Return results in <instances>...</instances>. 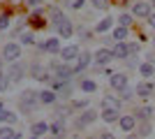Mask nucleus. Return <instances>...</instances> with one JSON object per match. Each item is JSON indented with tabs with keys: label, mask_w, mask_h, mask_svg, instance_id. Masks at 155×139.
<instances>
[{
	"label": "nucleus",
	"mask_w": 155,
	"mask_h": 139,
	"mask_svg": "<svg viewBox=\"0 0 155 139\" xmlns=\"http://www.w3.org/2000/svg\"><path fill=\"white\" fill-rule=\"evenodd\" d=\"M37 102H39V93H35V91H23L21 93V100H19V107H21V111H32L35 107H37Z\"/></svg>",
	"instance_id": "nucleus-1"
},
{
	"label": "nucleus",
	"mask_w": 155,
	"mask_h": 139,
	"mask_svg": "<svg viewBox=\"0 0 155 139\" xmlns=\"http://www.w3.org/2000/svg\"><path fill=\"white\" fill-rule=\"evenodd\" d=\"M7 77L12 79V84H19V81L26 77V65H21L19 60H14L12 65L7 67Z\"/></svg>",
	"instance_id": "nucleus-2"
},
{
	"label": "nucleus",
	"mask_w": 155,
	"mask_h": 139,
	"mask_svg": "<svg viewBox=\"0 0 155 139\" xmlns=\"http://www.w3.org/2000/svg\"><path fill=\"white\" fill-rule=\"evenodd\" d=\"M2 58L9 60V63L19 60V58H21V46L16 44V42H7V44L2 46Z\"/></svg>",
	"instance_id": "nucleus-3"
},
{
	"label": "nucleus",
	"mask_w": 155,
	"mask_h": 139,
	"mask_svg": "<svg viewBox=\"0 0 155 139\" xmlns=\"http://www.w3.org/2000/svg\"><path fill=\"white\" fill-rule=\"evenodd\" d=\"M93 58H95V65H97V67H104V65H109L116 56H114V51H111V49H97Z\"/></svg>",
	"instance_id": "nucleus-4"
},
{
	"label": "nucleus",
	"mask_w": 155,
	"mask_h": 139,
	"mask_svg": "<svg viewBox=\"0 0 155 139\" xmlns=\"http://www.w3.org/2000/svg\"><path fill=\"white\" fill-rule=\"evenodd\" d=\"M30 74H32V79H37V81H51V72L44 70L39 63H35V65L30 67Z\"/></svg>",
	"instance_id": "nucleus-5"
},
{
	"label": "nucleus",
	"mask_w": 155,
	"mask_h": 139,
	"mask_svg": "<svg viewBox=\"0 0 155 139\" xmlns=\"http://www.w3.org/2000/svg\"><path fill=\"white\" fill-rule=\"evenodd\" d=\"M150 9H153L150 2H137V5H132V14L134 16H143V19L150 16Z\"/></svg>",
	"instance_id": "nucleus-6"
},
{
	"label": "nucleus",
	"mask_w": 155,
	"mask_h": 139,
	"mask_svg": "<svg viewBox=\"0 0 155 139\" xmlns=\"http://www.w3.org/2000/svg\"><path fill=\"white\" fill-rule=\"evenodd\" d=\"M109 86L116 88V91H125V88H127V77H125V74H111Z\"/></svg>",
	"instance_id": "nucleus-7"
},
{
	"label": "nucleus",
	"mask_w": 155,
	"mask_h": 139,
	"mask_svg": "<svg viewBox=\"0 0 155 139\" xmlns=\"http://www.w3.org/2000/svg\"><path fill=\"white\" fill-rule=\"evenodd\" d=\"M97 118V114L93 111V109H88V111H84L81 116L77 118V127H86V125H91V123H95Z\"/></svg>",
	"instance_id": "nucleus-8"
},
{
	"label": "nucleus",
	"mask_w": 155,
	"mask_h": 139,
	"mask_svg": "<svg viewBox=\"0 0 155 139\" xmlns=\"http://www.w3.org/2000/svg\"><path fill=\"white\" fill-rule=\"evenodd\" d=\"M39 49H42V51H46V53H58V51H60V42L56 40V37H51V40L42 42V44H39Z\"/></svg>",
	"instance_id": "nucleus-9"
},
{
	"label": "nucleus",
	"mask_w": 155,
	"mask_h": 139,
	"mask_svg": "<svg viewBox=\"0 0 155 139\" xmlns=\"http://www.w3.org/2000/svg\"><path fill=\"white\" fill-rule=\"evenodd\" d=\"M91 58H93V56H91L88 51H81V56H77L79 63H77V67H74V72H81V70H86V67L91 65Z\"/></svg>",
	"instance_id": "nucleus-10"
},
{
	"label": "nucleus",
	"mask_w": 155,
	"mask_h": 139,
	"mask_svg": "<svg viewBox=\"0 0 155 139\" xmlns=\"http://www.w3.org/2000/svg\"><path fill=\"white\" fill-rule=\"evenodd\" d=\"M118 125H120V130L130 132V130H134L137 118H134V116H120V118H118Z\"/></svg>",
	"instance_id": "nucleus-11"
},
{
	"label": "nucleus",
	"mask_w": 155,
	"mask_h": 139,
	"mask_svg": "<svg viewBox=\"0 0 155 139\" xmlns=\"http://www.w3.org/2000/svg\"><path fill=\"white\" fill-rule=\"evenodd\" d=\"M118 116H120L118 109H111V107H104V109H102V121H104V123H116Z\"/></svg>",
	"instance_id": "nucleus-12"
},
{
	"label": "nucleus",
	"mask_w": 155,
	"mask_h": 139,
	"mask_svg": "<svg viewBox=\"0 0 155 139\" xmlns=\"http://www.w3.org/2000/svg\"><path fill=\"white\" fill-rule=\"evenodd\" d=\"M60 56H63V60L67 63V60H74L79 56V46L77 44H70V46H65L63 51H60Z\"/></svg>",
	"instance_id": "nucleus-13"
},
{
	"label": "nucleus",
	"mask_w": 155,
	"mask_h": 139,
	"mask_svg": "<svg viewBox=\"0 0 155 139\" xmlns=\"http://www.w3.org/2000/svg\"><path fill=\"white\" fill-rule=\"evenodd\" d=\"M30 132H32V137H42V134L49 132V123H44V121H39V123H32Z\"/></svg>",
	"instance_id": "nucleus-14"
},
{
	"label": "nucleus",
	"mask_w": 155,
	"mask_h": 139,
	"mask_svg": "<svg viewBox=\"0 0 155 139\" xmlns=\"http://www.w3.org/2000/svg\"><path fill=\"white\" fill-rule=\"evenodd\" d=\"M116 58H130V51H127V44L125 42H116V46L111 49Z\"/></svg>",
	"instance_id": "nucleus-15"
},
{
	"label": "nucleus",
	"mask_w": 155,
	"mask_h": 139,
	"mask_svg": "<svg viewBox=\"0 0 155 139\" xmlns=\"http://www.w3.org/2000/svg\"><path fill=\"white\" fill-rule=\"evenodd\" d=\"M49 14H51V21H53V26H56V28H58L60 23H63V21L67 19V16H65V14L60 12L58 7H51V9H49Z\"/></svg>",
	"instance_id": "nucleus-16"
},
{
	"label": "nucleus",
	"mask_w": 155,
	"mask_h": 139,
	"mask_svg": "<svg viewBox=\"0 0 155 139\" xmlns=\"http://www.w3.org/2000/svg\"><path fill=\"white\" fill-rule=\"evenodd\" d=\"M134 93L139 98H148V95H153V86H150V84H137Z\"/></svg>",
	"instance_id": "nucleus-17"
},
{
	"label": "nucleus",
	"mask_w": 155,
	"mask_h": 139,
	"mask_svg": "<svg viewBox=\"0 0 155 139\" xmlns=\"http://www.w3.org/2000/svg\"><path fill=\"white\" fill-rule=\"evenodd\" d=\"M139 72H141L143 77H146V79H150V77H153V74H155V63H150V60H146L143 65H139Z\"/></svg>",
	"instance_id": "nucleus-18"
},
{
	"label": "nucleus",
	"mask_w": 155,
	"mask_h": 139,
	"mask_svg": "<svg viewBox=\"0 0 155 139\" xmlns=\"http://www.w3.org/2000/svg\"><path fill=\"white\" fill-rule=\"evenodd\" d=\"M39 102H42V104H53V102H56V93L42 91V93H39Z\"/></svg>",
	"instance_id": "nucleus-19"
},
{
	"label": "nucleus",
	"mask_w": 155,
	"mask_h": 139,
	"mask_svg": "<svg viewBox=\"0 0 155 139\" xmlns=\"http://www.w3.org/2000/svg\"><path fill=\"white\" fill-rule=\"evenodd\" d=\"M58 35H63V37H70V35H72V21L70 19H65L63 23L58 26Z\"/></svg>",
	"instance_id": "nucleus-20"
},
{
	"label": "nucleus",
	"mask_w": 155,
	"mask_h": 139,
	"mask_svg": "<svg viewBox=\"0 0 155 139\" xmlns=\"http://www.w3.org/2000/svg\"><path fill=\"white\" fill-rule=\"evenodd\" d=\"M14 121H16V116L2 107V109H0V123H14Z\"/></svg>",
	"instance_id": "nucleus-21"
},
{
	"label": "nucleus",
	"mask_w": 155,
	"mask_h": 139,
	"mask_svg": "<svg viewBox=\"0 0 155 139\" xmlns=\"http://www.w3.org/2000/svg\"><path fill=\"white\" fill-rule=\"evenodd\" d=\"M104 107H111V109H118V107H120V102H118L116 98H114V95H107V98L102 100V109Z\"/></svg>",
	"instance_id": "nucleus-22"
},
{
	"label": "nucleus",
	"mask_w": 155,
	"mask_h": 139,
	"mask_svg": "<svg viewBox=\"0 0 155 139\" xmlns=\"http://www.w3.org/2000/svg\"><path fill=\"white\" fill-rule=\"evenodd\" d=\"M125 37H127V28H125V26H118L116 30H114V40H116V42H123Z\"/></svg>",
	"instance_id": "nucleus-23"
},
{
	"label": "nucleus",
	"mask_w": 155,
	"mask_h": 139,
	"mask_svg": "<svg viewBox=\"0 0 155 139\" xmlns=\"http://www.w3.org/2000/svg\"><path fill=\"white\" fill-rule=\"evenodd\" d=\"M19 132H14L12 127H0V139H16Z\"/></svg>",
	"instance_id": "nucleus-24"
},
{
	"label": "nucleus",
	"mask_w": 155,
	"mask_h": 139,
	"mask_svg": "<svg viewBox=\"0 0 155 139\" xmlns=\"http://www.w3.org/2000/svg\"><path fill=\"white\" fill-rule=\"evenodd\" d=\"M95 88H97V84H95V81H91V79L81 81V91H86V93H93Z\"/></svg>",
	"instance_id": "nucleus-25"
},
{
	"label": "nucleus",
	"mask_w": 155,
	"mask_h": 139,
	"mask_svg": "<svg viewBox=\"0 0 155 139\" xmlns=\"http://www.w3.org/2000/svg\"><path fill=\"white\" fill-rule=\"evenodd\" d=\"M111 23H114L111 19H102L100 23H97V33H104V30H109V28H111Z\"/></svg>",
	"instance_id": "nucleus-26"
},
{
	"label": "nucleus",
	"mask_w": 155,
	"mask_h": 139,
	"mask_svg": "<svg viewBox=\"0 0 155 139\" xmlns=\"http://www.w3.org/2000/svg\"><path fill=\"white\" fill-rule=\"evenodd\" d=\"M118 23L125 26V28H130L132 26V16H130V14H120V16H118Z\"/></svg>",
	"instance_id": "nucleus-27"
},
{
	"label": "nucleus",
	"mask_w": 155,
	"mask_h": 139,
	"mask_svg": "<svg viewBox=\"0 0 155 139\" xmlns=\"http://www.w3.org/2000/svg\"><path fill=\"white\" fill-rule=\"evenodd\" d=\"M150 114H153L150 107H141V109L137 111V116H139V118H150Z\"/></svg>",
	"instance_id": "nucleus-28"
},
{
	"label": "nucleus",
	"mask_w": 155,
	"mask_h": 139,
	"mask_svg": "<svg viewBox=\"0 0 155 139\" xmlns=\"http://www.w3.org/2000/svg\"><path fill=\"white\" fill-rule=\"evenodd\" d=\"M49 130H51L53 134H60V132H63V123H60V118L56 121V123H53V125H49Z\"/></svg>",
	"instance_id": "nucleus-29"
},
{
	"label": "nucleus",
	"mask_w": 155,
	"mask_h": 139,
	"mask_svg": "<svg viewBox=\"0 0 155 139\" xmlns=\"http://www.w3.org/2000/svg\"><path fill=\"white\" fill-rule=\"evenodd\" d=\"M93 7H97V9H109V0H93Z\"/></svg>",
	"instance_id": "nucleus-30"
},
{
	"label": "nucleus",
	"mask_w": 155,
	"mask_h": 139,
	"mask_svg": "<svg viewBox=\"0 0 155 139\" xmlns=\"http://www.w3.org/2000/svg\"><path fill=\"white\" fill-rule=\"evenodd\" d=\"M9 28V14H2L0 16V30H7Z\"/></svg>",
	"instance_id": "nucleus-31"
},
{
	"label": "nucleus",
	"mask_w": 155,
	"mask_h": 139,
	"mask_svg": "<svg viewBox=\"0 0 155 139\" xmlns=\"http://www.w3.org/2000/svg\"><path fill=\"white\" fill-rule=\"evenodd\" d=\"M7 88H9V81H7V77L2 72H0V93H5Z\"/></svg>",
	"instance_id": "nucleus-32"
},
{
	"label": "nucleus",
	"mask_w": 155,
	"mask_h": 139,
	"mask_svg": "<svg viewBox=\"0 0 155 139\" xmlns=\"http://www.w3.org/2000/svg\"><path fill=\"white\" fill-rule=\"evenodd\" d=\"M21 42H23V44H32V42H35V37H32V33H23V35H21Z\"/></svg>",
	"instance_id": "nucleus-33"
},
{
	"label": "nucleus",
	"mask_w": 155,
	"mask_h": 139,
	"mask_svg": "<svg viewBox=\"0 0 155 139\" xmlns=\"http://www.w3.org/2000/svg\"><path fill=\"white\" fill-rule=\"evenodd\" d=\"M84 5H86V0H72V5H70V7H72V9H81Z\"/></svg>",
	"instance_id": "nucleus-34"
},
{
	"label": "nucleus",
	"mask_w": 155,
	"mask_h": 139,
	"mask_svg": "<svg viewBox=\"0 0 155 139\" xmlns=\"http://www.w3.org/2000/svg\"><path fill=\"white\" fill-rule=\"evenodd\" d=\"M127 51H130V56H134V53H139V44H127Z\"/></svg>",
	"instance_id": "nucleus-35"
},
{
	"label": "nucleus",
	"mask_w": 155,
	"mask_h": 139,
	"mask_svg": "<svg viewBox=\"0 0 155 139\" xmlns=\"http://www.w3.org/2000/svg\"><path fill=\"white\" fill-rule=\"evenodd\" d=\"M148 132H150V125H148V123H143V125L139 127V134H141V137H146Z\"/></svg>",
	"instance_id": "nucleus-36"
},
{
	"label": "nucleus",
	"mask_w": 155,
	"mask_h": 139,
	"mask_svg": "<svg viewBox=\"0 0 155 139\" xmlns=\"http://www.w3.org/2000/svg\"><path fill=\"white\" fill-rule=\"evenodd\" d=\"M132 95H134V93H132V91H127V88L123 91V100H125V102H127V100H132Z\"/></svg>",
	"instance_id": "nucleus-37"
},
{
	"label": "nucleus",
	"mask_w": 155,
	"mask_h": 139,
	"mask_svg": "<svg viewBox=\"0 0 155 139\" xmlns=\"http://www.w3.org/2000/svg\"><path fill=\"white\" fill-rule=\"evenodd\" d=\"M23 2H26V5H32V7H37L39 2H42V0H23Z\"/></svg>",
	"instance_id": "nucleus-38"
},
{
	"label": "nucleus",
	"mask_w": 155,
	"mask_h": 139,
	"mask_svg": "<svg viewBox=\"0 0 155 139\" xmlns=\"http://www.w3.org/2000/svg\"><path fill=\"white\" fill-rule=\"evenodd\" d=\"M100 139H116V137H114L111 132H102V134H100Z\"/></svg>",
	"instance_id": "nucleus-39"
},
{
	"label": "nucleus",
	"mask_w": 155,
	"mask_h": 139,
	"mask_svg": "<svg viewBox=\"0 0 155 139\" xmlns=\"http://www.w3.org/2000/svg\"><path fill=\"white\" fill-rule=\"evenodd\" d=\"M148 26L155 28V14H150V16H148Z\"/></svg>",
	"instance_id": "nucleus-40"
},
{
	"label": "nucleus",
	"mask_w": 155,
	"mask_h": 139,
	"mask_svg": "<svg viewBox=\"0 0 155 139\" xmlns=\"http://www.w3.org/2000/svg\"><path fill=\"white\" fill-rule=\"evenodd\" d=\"M127 139H139V137H137V134H130V137Z\"/></svg>",
	"instance_id": "nucleus-41"
},
{
	"label": "nucleus",
	"mask_w": 155,
	"mask_h": 139,
	"mask_svg": "<svg viewBox=\"0 0 155 139\" xmlns=\"http://www.w3.org/2000/svg\"><path fill=\"white\" fill-rule=\"evenodd\" d=\"M0 72H2V58H0Z\"/></svg>",
	"instance_id": "nucleus-42"
},
{
	"label": "nucleus",
	"mask_w": 155,
	"mask_h": 139,
	"mask_svg": "<svg viewBox=\"0 0 155 139\" xmlns=\"http://www.w3.org/2000/svg\"><path fill=\"white\" fill-rule=\"evenodd\" d=\"M86 139H100V137H86Z\"/></svg>",
	"instance_id": "nucleus-43"
},
{
	"label": "nucleus",
	"mask_w": 155,
	"mask_h": 139,
	"mask_svg": "<svg viewBox=\"0 0 155 139\" xmlns=\"http://www.w3.org/2000/svg\"><path fill=\"white\" fill-rule=\"evenodd\" d=\"M150 5H153V7H155V0H150Z\"/></svg>",
	"instance_id": "nucleus-44"
},
{
	"label": "nucleus",
	"mask_w": 155,
	"mask_h": 139,
	"mask_svg": "<svg viewBox=\"0 0 155 139\" xmlns=\"http://www.w3.org/2000/svg\"><path fill=\"white\" fill-rule=\"evenodd\" d=\"M30 139H39V137H30Z\"/></svg>",
	"instance_id": "nucleus-45"
},
{
	"label": "nucleus",
	"mask_w": 155,
	"mask_h": 139,
	"mask_svg": "<svg viewBox=\"0 0 155 139\" xmlns=\"http://www.w3.org/2000/svg\"><path fill=\"white\" fill-rule=\"evenodd\" d=\"M153 46H155V37H153Z\"/></svg>",
	"instance_id": "nucleus-46"
},
{
	"label": "nucleus",
	"mask_w": 155,
	"mask_h": 139,
	"mask_svg": "<svg viewBox=\"0 0 155 139\" xmlns=\"http://www.w3.org/2000/svg\"><path fill=\"white\" fill-rule=\"evenodd\" d=\"M0 109H2V102H0Z\"/></svg>",
	"instance_id": "nucleus-47"
}]
</instances>
